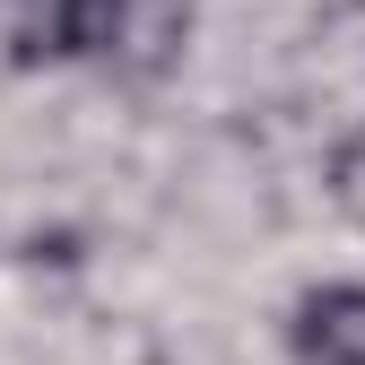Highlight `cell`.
<instances>
[{"label": "cell", "instance_id": "cell-1", "mask_svg": "<svg viewBox=\"0 0 365 365\" xmlns=\"http://www.w3.org/2000/svg\"><path fill=\"white\" fill-rule=\"evenodd\" d=\"M296 356L304 365H365V287H313L296 304Z\"/></svg>", "mask_w": 365, "mask_h": 365}]
</instances>
